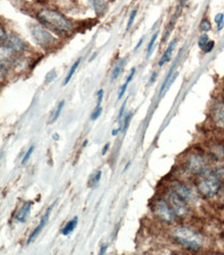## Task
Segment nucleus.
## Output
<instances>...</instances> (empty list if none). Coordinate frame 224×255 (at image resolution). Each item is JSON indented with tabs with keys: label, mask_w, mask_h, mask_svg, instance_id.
<instances>
[{
	"label": "nucleus",
	"mask_w": 224,
	"mask_h": 255,
	"mask_svg": "<svg viewBox=\"0 0 224 255\" xmlns=\"http://www.w3.org/2000/svg\"><path fill=\"white\" fill-rule=\"evenodd\" d=\"M37 19L41 24L51 28L52 30L59 33H68L73 29L72 22L67 20L61 12L51 9L43 8L37 13Z\"/></svg>",
	"instance_id": "f257e3e1"
},
{
	"label": "nucleus",
	"mask_w": 224,
	"mask_h": 255,
	"mask_svg": "<svg viewBox=\"0 0 224 255\" xmlns=\"http://www.w3.org/2000/svg\"><path fill=\"white\" fill-rule=\"evenodd\" d=\"M173 238L177 243L190 250H200L204 246V238L188 228H177L173 231Z\"/></svg>",
	"instance_id": "f03ea898"
},
{
	"label": "nucleus",
	"mask_w": 224,
	"mask_h": 255,
	"mask_svg": "<svg viewBox=\"0 0 224 255\" xmlns=\"http://www.w3.org/2000/svg\"><path fill=\"white\" fill-rule=\"evenodd\" d=\"M197 185L200 193L207 198L215 196L221 187L219 177L210 171L199 175Z\"/></svg>",
	"instance_id": "7ed1b4c3"
},
{
	"label": "nucleus",
	"mask_w": 224,
	"mask_h": 255,
	"mask_svg": "<svg viewBox=\"0 0 224 255\" xmlns=\"http://www.w3.org/2000/svg\"><path fill=\"white\" fill-rule=\"evenodd\" d=\"M167 201H169V204L172 207L174 213L179 218H186L189 215L190 210L187 202L173 189L167 191Z\"/></svg>",
	"instance_id": "20e7f679"
},
{
	"label": "nucleus",
	"mask_w": 224,
	"mask_h": 255,
	"mask_svg": "<svg viewBox=\"0 0 224 255\" xmlns=\"http://www.w3.org/2000/svg\"><path fill=\"white\" fill-rule=\"evenodd\" d=\"M154 212H155L156 216L161 221L167 224H171L175 221L176 214L174 213L172 207L162 198H159V200L154 203Z\"/></svg>",
	"instance_id": "39448f33"
},
{
	"label": "nucleus",
	"mask_w": 224,
	"mask_h": 255,
	"mask_svg": "<svg viewBox=\"0 0 224 255\" xmlns=\"http://www.w3.org/2000/svg\"><path fill=\"white\" fill-rule=\"evenodd\" d=\"M30 29H31L32 37L39 46L48 48L55 44L56 38L50 32H48L43 26L33 24Z\"/></svg>",
	"instance_id": "423d86ee"
},
{
	"label": "nucleus",
	"mask_w": 224,
	"mask_h": 255,
	"mask_svg": "<svg viewBox=\"0 0 224 255\" xmlns=\"http://www.w3.org/2000/svg\"><path fill=\"white\" fill-rule=\"evenodd\" d=\"M187 167L192 174H197L198 176L210 171L207 161L200 154H192L187 160Z\"/></svg>",
	"instance_id": "0eeeda50"
},
{
	"label": "nucleus",
	"mask_w": 224,
	"mask_h": 255,
	"mask_svg": "<svg viewBox=\"0 0 224 255\" xmlns=\"http://www.w3.org/2000/svg\"><path fill=\"white\" fill-rule=\"evenodd\" d=\"M1 46L7 48L11 52H16V53H22L26 49L24 40L13 33L7 35L5 40L1 42Z\"/></svg>",
	"instance_id": "6e6552de"
},
{
	"label": "nucleus",
	"mask_w": 224,
	"mask_h": 255,
	"mask_svg": "<svg viewBox=\"0 0 224 255\" xmlns=\"http://www.w3.org/2000/svg\"><path fill=\"white\" fill-rule=\"evenodd\" d=\"M212 119L215 125L224 130V103L216 102L212 108Z\"/></svg>",
	"instance_id": "1a4fd4ad"
},
{
	"label": "nucleus",
	"mask_w": 224,
	"mask_h": 255,
	"mask_svg": "<svg viewBox=\"0 0 224 255\" xmlns=\"http://www.w3.org/2000/svg\"><path fill=\"white\" fill-rule=\"evenodd\" d=\"M55 206V203L51 206V207H49V209L47 210V212H46V214L44 215V217L41 218V220L39 221V223H38V225L36 226L35 228V230L31 233V235L29 236V238H28V241H27V244H30L32 241L39 235V233L44 230V228H45V225L47 224V222H48V220H49V217H50V213H51V211H52V209H53V207Z\"/></svg>",
	"instance_id": "9d476101"
},
{
	"label": "nucleus",
	"mask_w": 224,
	"mask_h": 255,
	"mask_svg": "<svg viewBox=\"0 0 224 255\" xmlns=\"http://www.w3.org/2000/svg\"><path fill=\"white\" fill-rule=\"evenodd\" d=\"M175 192H177L181 197H183L184 200L188 203L191 202L193 200V195H192V191L185 185V184L181 183V182H175L173 184V188H172Z\"/></svg>",
	"instance_id": "9b49d317"
},
{
	"label": "nucleus",
	"mask_w": 224,
	"mask_h": 255,
	"mask_svg": "<svg viewBox=\"0 0 224 255\" xmlns=\"http://www.w3.org/2000/svg\"><path fill=\"white\" fill-rule=\"evenodd\" d=\"M176 44H177V39H174L171 44L169 45V47H167V49L164 51L163 55L161 56V58L158 62V65L159 66H163L166 62H169L171 60V57H172V54L174 52V49L176 47Z\"/></svg>",
	"instance_id": "f8f14e48"
},
{
	"label": "nucleus",
	"mask_w": 224,
	"mask_h": 255,
	"mask_svg": "<svg viewBox=\"0 0 224 255\" xmlns=\"http://www.w3.org/2000/svg\"><path fill=\"white\" fill-rule=\"evenodd\" d=\"M30 210H31V203H30V202L25 203V204L23 205L21 211L16 215V219H17L19 222L24 223V222L27 220L28 215H29V213H30Z\"/></svg>",
	"instance_id": "ddd939ff"
},
{
	"label": "nucleus",
	"mask_w": 224,
	"mask_h": 255,
	"mask_svg": "<svg viewBox=\"0 0 224 255\" xmlns=\"http://www.w3.org/2000/svg\"><path fill=\"white\" fill-rule=\"evenodd\" d=\"M77 225H78V217H75L66 223V225L61 230V235L65 236V237L71 235L76 230Z\"/></svg>",
	"instance_id": "4468645a"
},
{
	"label": "nucleus",
	"mask_w": 224,
	"mask_h": 255,
	"mask_svg": "<svg viewBox=\"0 0 224 255\" xmlns=\"http://www.w3.org/2000/svg\"><path fill=\"white\" fill-rule=\"evenodd\" d=\"M125 62H126V58H123L122 60H120L117 64H116V66L114 67V69H113V73H112V80H116L120 75H121V72H122V69H123V67H124V64H125Z\"/></svg>",
	"instance_id": "2eb2a0df"
},
{
	"label": "nucleus",
	"mask_w": 224,
	"mask_h": 255,
	"mask_svg": "<svg viewBox=\"0 0 224 255\" xmlns=\"http://www.w3.org/2000/svg\"><path fill=\"white\" fill-rule=\"evenodd\" d=\"M81 61H82V59L81 58H79L74 64H73V66H72V68L69 69V73H68V75L66 76V78H65V80H64V83H63V85L65 86V85H67L68 83H69V81L72 80V78H73V76H74V74L76 73V70H77V68H78V66L80 65V63H81Z\"/></svg>",
	"instance_id": "dca6fc26"
},
{
	"label": "nucleus",
	"mask_w": 224,
	"mask_h": 255,
	"mask_svg": "<svg viewBox=\"0 0 224 255\" xmlns=\"http://www.w3.org/2000/svg\"><path fill=\"white\" fill-rule=\"evenodd\" d=\"M64 104H65L64 101H61V102L59 103L57 109H56V111H55V113H54V115L52 116V119H51V121H50L51 124L54 123L55 121H57V119L59 118V116H60V114H61V112H62V109H63V107H64Z\"/></svg>",
	"instance_id": "f3484780"
},
{
	"label": "nucleus",
	"mask_w": 224,
	"mask_h": 255,
	"mask_svg": "<svg viewBox=\"0 0 224 255\" xmlns=\"http://www.w3.org/2000/svg\"><path fill=\"white\" fill-rule=\"evenodd\" d=\"M157 37H158V32L154 33V35L152 36V38H151V40L149 42V45H148V48H147V57H150V55L152 54L153 48H154V45H155Z\"/></svg>",
	"instance_id": "a211bd4d"
},
{
	"label": "nucleus",
	"mask_w": 224,
	"mask_h": 255,
	"mask_svg": "<svg viewBox=\"0 0 224 255\" xmlns=\"http://www.w3.org/2000/svg\"><path fill=\"white\" fill-rule=\"evenodd\" d=\"M200 27H201V30L204 31V32L210 31V30H211V28H212L211 23H210L208 20H203Z\"/></svg>",
	"instance_id": "6ab92c4d"
},
{
	"label": "nucleus",
	"mask_w": 224,
	"mask_h": 255,
	"mask_svg": "<svg viewBox=\"0 0 224 255\" xmlns=\"http://www.w3.org/2000/svg\"><path fill=\"white\" fill-rule=\"evenodd\" d=\"M33 151H34V146H31L29 149H28V151L25 153L24 157H23V159H22V164H25L28 160H29V158H30V156H31V154L33 153Z\"/></svg>",
	"instance_id": "aec40b11"
},
{
	"label": "nucleus",
	"mask_w": 224,
	"mask_h": 255,
	"mask_svg": "<svg viewBox=\"0 0 224 255\" xmlns=\"http://www.w3.org/2000/svg\"><path fill=\"white\" fill-rule=\"evenodd\" d=\"M209 40H210V39H209L208 34H207V33H204L203 35H201V37H200V39H199V47H200L201 49H203V48L207 45V42H208Z\"/></svg>",
	"instance_id": "412c9836"
},
{
	"label": "nucleus",
	"mask_w": 224,
	"mask_h": 255,
	"mask_svg": "<svg viewBox=\"0 0 224 255\" xmlns=\"http://www.w3.org/2000/svg\"><path fill=\"white\" fill-rule=\"evenodd\" d=\"M102 112H103V109H102V107L101 106H97L96 108H95V110H94V112L92 113V115H91V120H96L97 118H99L100 116H101V114H102Z\"/></svg>",
	"instance_id": "4be33fe9"
},
{
	"label": "nucleus",
	"mask_w": 224,
	"mask_h": 255,
	"mask_svg": "<svg viewBox=\"0 0 224 255\" xmlns=\"http://www.w3.org/2000/svg\"><path fill=\"white\" fill-rule=\"evenodd\" d=\"M214 47H215V41L209 40V41L207 42V45L203 48V50H204L205 53H210V52H212V50L214 49Z\"/></svg>",
	"instance_id": "5701e85b"
},
{
	"label": "nucleus",
	"mask_w": 224,
	"mask_h": 255,
	"mask_svg": "<svg viewBox=\"0 0 224 255\" xmlns=\"http://www.w3.org/2000/svg\"><path fill=\"white\" fill-rule=\"evenodd\" d=\"M128 85H129V83L125 82V83L122 85V86H121V88H120V90H119V93H118V101H120V99L123 97V95H124L126 89H127V87H128Z\"/></svg>",
	"instance_id": "b1692460"
},
{
	"label": "nucleus",
	"mask_w": 224,
	"mask_h": 255,
	"mask_svg": "<svg viewBox=\"0 0 224 255\" xmlns=\"http://www.w3.org/2000/svg\"><path fill=\"white\" fill-rule=\"evenodd\" d=\"M135 16H136V10H132L130 16H129V20H128V24H127V28H126V30H129L133 22H134V19H135Z\"/></svg>",
	"instance_id": "393cba45"
},
{
	"label": "nucleus",
	"mask_w": 224,
	"mask_h": 255,
	"mask_svg": "<svg viewBox=\"0 0 224 255\" xmlns=\"http://www.w3.org/2000/svg\"><path fill=\"white\" fill-rule=\"evenodd\" d=\"M131 117H132V113H129V114H127V116H126V118L124 120V126H123V130L124 131H126V129L128 128V125H129Z\"/></svg>",
	"instance_id": "a878e982"
},
{
	"label": "nucleus",
	"mask_w": 224,
	"mask_h": 255,
	"mask_svg": "<svg viewBox=\"0 0 224 255\" xmlns=\"http://www.w3.org/2000/svg\"><path fill=\"white\" fill-rule=\"evenodd\" d=\"M103 98H104V90L101 89L99 92H97V106H101Z\"/></svg>",
	"instance_id": "bb28decb"
},
{
	"label": "nucleus",
	"mask_w": 224,
	"mask_h": 255,
	"mask_svg": "<svg viewBox=\"0 0 224 255\" xmlns=\"http://www.w3.org/2000/svg\"><path fill=\"white\" fill-rule=\"evenodd\" d=\"M224 22V15L223 13H218V15L215 17V23L217 25H220Z\"/></svg>",
	"instance_id": "cd10ccee"
},
{
	"label": "nucleus",
	"mask_w": 224,
	"mask_h": 255,
	"mask_svg": "<svg viewBox=\"0 0 224 255\" xmlns=\"http://www.w3.org/2000/svg\"><path fill=\"white\" fill-rule=\"evenodd\" d=\"M102 174H103L102 171H99V172H97V173L95 174V176H94V178H93V184H94V185H96V184L101 181Z\"/></svg>",
	"instance_id": "c85d7f7f"
},
{
	"label": "nucleus",
	"mask_w": 224,
	"mask_h": 255,
	"mask_svg": "<svg viewBox=\"0 0 224 255\" xmlns=\"http://www.w3.org/2000/svg\"><path fill=\"white\" fill-rule=\"evenodd\" d=\"M134 75H135V68L133 67V68H131V72H130V74H129L128 78L126 79V82H127V83H130V82L132 81V79H133Z\"/></svg>",
	"instance_id": "c756f323"
},
{
	"label": "nucleus",
	"mask_w": 224,
	"mask_h": 255,
	"mask_svg": "<svg viewBox=\"0 0 224 255\" xmlns=\"http://www.w3.org/2000/svg\"><path fill=\"white\" fill-rule=\"evenodd\" d=\"M125 106H126V101L124 102V104L122 105V108L120 110V113H119V116H118V120H121L123 118V115H124V111H125Z\"/></svg>",
	"instance_id": "7c9ffc66"
},
{
	"label": "nucleus",
	"mask_w": 224,
	"mask_h": 255,
	"mask_svg": "<svg viewBox=\"0 0 224 255\" xmlns=\"http://www.w3.org/2000/svg\"><path fill=\"white\" fill-rule=\"evenodd\" d=\"M110 143H108V144H106V146L103 148V151H102V155L103 156H105V155L108 153V151H109V149H110Z\"/></svg>",
	"instance_id": "2f4dec72"
},
{
	"label": "nucleus",
	"mask_w": 224,
	"mask_h": 255,
	"mask_svg": "<svg viewBox=\"0 0 224 255\" xmlns=\"http://www.w3.org/2000/svg\"><path fill=\"white\" fill-rule=\"evenodd\" d=\"M220 193V200H221V203L224 205V186L222 188H220L219 192Z\"/></svg>",
	"instance_id": "473e14b6"
},
{
	"label": "nucleus",
	"mask_w": 224,
	"mask_h": 255,
	"mask_svg": "<svg viewBox=\"0 0 224 255\" xmlns=\"http://www.w3.org/2000/svg\"><path fill=\"white\" fill-rule=\"evenodd\" d=\"M156 78H157V74H156V73H153L152 76H151V78H150V80H149V83H150V84H153L154 82H155Z\"/></svg>",
	"instance_id": "72a5a7b5"
},
{
	"label": "nucleus",
	"mask_w": 224,
	"mask_h": 255,
	"mask_svg": "<svg viewBox=\"0 0 224 255\" xmlns=\"http://www.w3.org/2000/svg\"><path fill=\"white\" fill-rule=\"evenodd\" d=\"M7 37V34L4 32V29H3V27L1 26V42H3L4 40H5V38Z\"/></svg>",
	"instance_id": "f704fd0d"
},
{
	"label": "nucleus",
	"mask_w": 224,
	"mask_h": 255,
	"mask_svg": "<svg viewBox=\"0 0 224 255\" xmlns=\"http://www.w3.org/2000/svg\"><path fill=\"white\" fill-rule=\"evenodd\" d=\"M143 41H144V37H142L141 39H139V41H138V44L135 46V49H134V51H137L138 49H139V47H141L142 45H143Z\"/></svg>",
	"instance_id": "c9c22d12"
},
{
	"label": "nucleus",
	"mask_w": 224,
	"mask_h": 255,
	"mask_svg": "<svg viewBox=\"0 0 224 255\" xmlns=\"http://www.w3.org/2000/svg\"><path fill=\"white\" fill-rule=\"evenodd\" d=\"M122 129V127H119V128L118 129H113V130H112V135H113V136H116L118 133H119V131Z\"/></svg>",
	"instance_id": "e433bc0d"
},
{
	"label": "nucleus",
	"mask_w": 224,
	"mask_h": 255,
	"mask_svg": "<svg viewBox=\"0 0 224 255\" xmlns=\"http://www.w3.org/2000/svg\"><path fill=\"white\" fill-rule=\"evenodd\" d=\"M54 78H56V73H55L54 75H52V74L50 73V74L48 75V77H47V81H48V82H51Z\"/></svg>",
	"instance_id": "4c0bfd02"
},
{
	"label": "nucleus",
	"mask_w": 224,
	"mask_h": 255,
	"mask_svg": "<svg viewBox=\"0 0 224 255\" xmlns=\"http://www.w3.org/2000/svg\"><path fill=\"white\" fill-rule=\"evenodd\" d=\"M107 248H108V245H104L102 248H101V251H100V254H105L106 251H107Z\"/></svg>",
	"instance_id": "58836bf2"
},
{
	"label": "nucleus",
	"mask_w": 224,
	"mask_h": 255,
	"mask_svg": "<svg viewBox=\"0 0 224 255\" xmlns=\"http://www.w3.org/2000/svg\"><path fill=\"white\" fill-rule=\"evenodd\" d=\"M52 137H53V139H55V140H59V134H58V133H54V134L52 135Z\"/></svg>",
	"instance_id": "ea45409f"
},
{
	"label": "nucleus",
	"mask_w": 224,
	"mask_h": 255,
	"mask_svg": "<svg viewBox=\"0 0 224 255\" xmlns=\"http://www.w3.org/2000/svg\"><path fill=\"white\" fill-rule=\"evenodd\" d=\"M87 145H88V139H85L83 143V148H85Z\"/></svg>",
	"instance_id": "a19ab883"
},
{
	"label": "nucleus",
	"mask_w": 224,
	"mask_h": 255,
	"mask_svg": "<svg viewBox=\"0 0 224 255\" xmlns=\"http://www.w3.org/2000/svg\"><path fill=\"white\" fill-rule=\"evenodd\" d=\"M130 165V162H127V164H126V166H125V168H124V171H126V169L128 168V166Z\"/></svg>",
	"instance_id": "79ce46f5"
}]
</instances>
